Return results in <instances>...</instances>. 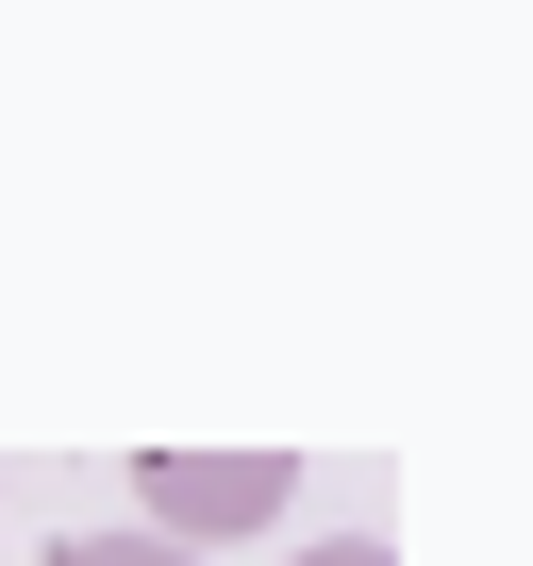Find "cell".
Listing matches in <instances>:
<instances>
[{
	"instance_id": "2",
	"label": "cell",
	"mask_w": 533,
	"mask_h": 566,
	"mask_svg": "<svg viewBox=\"0 0 533 566\" xmlns=\"http://www.w3.org/2000/svg\"><path fill=\"white\" fill-rule=\"evenodd\" d=\"M51 566H200V549H167V533H67Z\"/></svg>"
},
{
	"instance_id": "1",
	"label": "cell",
	"mask_w": 533,
	"mask_h": 566,
	"mask_svg": "<svg viewBox=\"0 0 533 566\" xmlns=\"http://www.w3.org/2000/svg\"><path fill=\"white\" fill-rule=\"evenodd\" d=\"M284 516V450H150V533H266Z\"/></svg>"
},
{
	"instance_id": "3",
	"label": "cell",
	"mask_w": 533,
	"mask_h": 566,
	"mask_svg": "<svg viewBox=\"0 0 533 566\" xmlns=\"http://www.w3.org/2000/svg\"><path fill=\"white\" fill-rule=\"evenodd\" d=\"M301 566H400V549H384V533H334V549H301Z\"/></svg>"
}]
</instances>
